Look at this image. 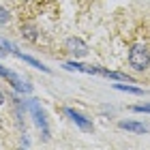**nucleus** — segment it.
<instances>
[{"instance_id":"nucleus-10","label":"nucleus","mask_w":150,"mask_h":150,"mask_svg":"<svg viewBox=\"0 0 150 150\" xmlns=\"http://www.w3.org/2000/svg\"><path fill=\"white\" fill-rule=\"evenodd\" d=\"M22 35L28 41H37V30L32 28V26H22Z\"/></svg>"},{"instance_id":"nucleus-9","label":"nucleus","mask_w":150,"mask_h":150,"mask_svg":"<svg viewBox=\"0 0 150 150\" xmlns=\"http://www.w3.org/2000/svg\"><path fill=\"white\" fill-rule=\"evenodd\" d=\"M15 50H17V47L13 45L11 41H6L4 37H0V52H2V54H13Z\"/></svg>"},{"instance_id":"nucleus-12","label":"nucleus","mask_w":150,"mask_h":150,"mask_svg":"<svg viewBox=\"0 0 150 150\" xmlns=\"http://www.w3.org/2000/svg\"><path fill=\"white\" fill-rule=\"evenodd\" d=\"M9 19H11L9 11H6L4 6H0V26H2V24H6V22H9Z\"/></svg>"},{"instance_id":"nucleus-11","label":"nucleus","mask_w":150,"mask_h":150,"mask_svg":"<svg viewBox=\"0 0 150 150\" xmlns=\"http://www.w3.org/2000/svg\"><path fill=\"white\" fill-rule=\"evenodd\" d=\"M131 110L135 114H150V103H144V105H133Z\"/></svg>"},{"instance_id":"nucleus-7","label":"nucleus","mask_w":150,"mask_h":150,"mask_svg":"<svg viewBox=\"0 0 150 150\" xmlns=\"http://www.w3.org/2000/svg\"><path fill=\"white\" fill-rule=\"evenodd\" d=\"M13 54H15V56L17 58H22L24 60V62H28L30 67H35V69H41V71H43V73H50V69H47V67L43 64V62H39V60H35V58H32V56H26V54H22V52H13Z\"/></svg>"},{"instance_id":"nucleus-1","label":"nucleus","mask_w":150,"mask_h":150,"mask_svg":"<svg viewBox=\"0 0 150 150\" xmlns=\"http://www.w3.org/2000/svg\"><path fill=\"white\" fill-rule=\"evenodd\" d=\"M129 62L135 71H144L150 67V52L144 43H135L129 52Z\"/></svg>"},{"instance_id":"nucleus-13","label":"nucleus","mask_w":150,"mask_h":150,"mask_svg":"<svg viewBox=\"0 0 150 150\" xmlns=\"http://www.w3.org/2000/svg\"><path fill=\"white\" fill-rule=\"evenodd\" d=\"M2 101H4V94H2V92H0V105H2Z\"/></svg>"},{"instance_id":"nucleus-8","label":"nucleus","mask_w":150,"mask_h":150,"mask_svg":"<svg viewBox=\"0 0 150 150\" xmlns=\"http://www.w3.org/2000/svg\"><path fill=\"white\" fill-rule=\"evenodd\" d=\"M116 90H120V92H131V94H144V90L137 86H129V84H114Z\"/></svg>"},{"instance_id":"nucleus-2","label":"nucleus","mask_w":150,"mask_h":150,"mask_svg":"<svg viewBox=\"0 0 150 150\" xmlns=\"http://www.w3.org/2000/svg\"><path fill=\"white\" fill-rule=\"evenodd\" d=\"M28 110L32 112V116H35V122L37 127L41 129V133H43V139H50V129H47V120H45V112L41 110V105L37 103V101H28Z\"/></svg>"},{"instance_id":"nucleus-3","label":"nucleus","mask_w":150,"mask_h":150,"mask_svg":"<svg viewBox=\"0 0 150 150\" xmlns=\"http://www.w3.org/2000/svg\"><path fill=\"white\" fill-rule=\"evenodd\" d=\"M0 77H4V79L9 81V84H11L13 88H15L17 92H26V94H28V92L32 90V88H30L28 84H26V81H24L22 77H19L17 73H13V71H9V69H4V67H0Z\"/></svg>"},{"instance_id":"nucleus-4","label":"nucleus","mask_w":150,"mask_h":150,"mask_svg":"<svg viewBox=\"0 0 150 150\" xmlns=\"http://www.w3.org/2000/svg\"><path fill=\"white\" fill-rule=\"evenodd\" d=\"M64 114L69 116V118L77 125L81 131H92V120H88L84 114H79V112H75V110H71V107H64Z\"/></svg>"},{"instance_id":"nucleus-6","label":"nucleus","mask_w":150,"mask_h":150,"mask_svg":"<svg viewBox=\"0 0 150 150\" xmlns=\"http://www.w3.org/2000/svg\"><path fill=\"white\" fill-rule=\"evenodd\" d=\"M118 127L125 129V131H131V133H148L150 131V125H146V122H135V120H120Z\"/></svg>"},{"instance_id":"nucleus-5","label":"nucleus","mask_w":150,"mask_h":150,"mask_svg":"<svg viewBox=\"0 0 150 150\" xmlns=\"http://www.w3.org/2000/svg\"><path fill=\"white\" fill-rule=\"evenodd\" d=\"M67 50H69L75 58H84L86 54H88V47H86V43H84L81 39H75V37L67 39Z\"/></svg>"}]
</instances>
